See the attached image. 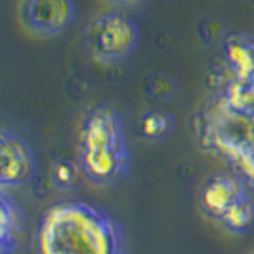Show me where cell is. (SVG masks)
Returning a JSON list of instances; mask_svg holds the SVG:
<instances>
[{
    "instance_id": "9",
    "label": "cell",
    "mask_w": 254,
    "mask_h": 254,
    "mask_svg": "<svg viewBox=\"0 0 254 254\" xmlns=\"http://www.w3.org/2000/svg\"><path fill=\"white\" fill-rule=\"evenodd\" d=\"M172 121L163 111H147L141 117V134L149 140H161L170 132Z\"/></svg>"
},
{
    "instance_id": "6",
    "label": "cell",
    "mask_w": 254,
    "mask_h": 254,
    "mask_svg": "<svg viewBox=\"0 0 254 254\" xmlns=\"http://www.w3.org/2000/svg\"><path fill=\"white\" fill-rule=\"evenodd\" d=\"M241 197L243 190L239 182L228 176H216L204 184L201 191V206L208 216L220 220L229 206Z\"/></svg>"
},
{
    "instance_id": "7",
    "label": "cell",
    "mask_w": 254,
    "mask_h": 254,
    "mask_svg": "<svg viewBox=\"0 0 254 254\" xmlns=\"http://www.w3.org/2000/svg\"><path fill=\"white\" fill-rule=\"evenodd\" d=\"M226 58L235 80H251L254 78V44L235 38L226 46Z\"/></svg>"
},
{
    "instance_id": "8",
    "label": "cell",
    "mask_w": 254,
    "mask_h": 254,
    "mask_svg": "<svg viewBox=\"0 0 254 254\" xmlns=\"http://www.w3.org/2000/svg\"><path fill=\"white\" fill-rule=\"evenodd\" d=\"M218 222H222L224 226L231 231H245L254 224V204L249 201L245 195L241 199H237L235 203L229 206L224 212V216Z\"/></svg>"
},
{
    "instance_id": "1",
    "label": "cell",
    "mask_w": 254,
    "mask_h": 254,
    "mask_svg": "<svg viewBox=\"0 0 254 254\" xmlns=\"http://www.w3.org/2000/svg\"><path fill=\"white\" fill-rule=\"evenodd\" d=\"M40 254H125L123 235L111 216L94 204H52L37 233Z\"/></svg>"
},
{
    "instance_id": "3",
    "label": "cell",
    "mask_w": 254,
    "mask_h": 254,
    "mask_svg": "<svg viewBox=\"0 0 254 254\" xmlns=\"http://www.w3.org/2000/svg\"><path fill=\"white\" fill-rule=\"evenodd\" d=\"M138 29L123 13H102L86 27V44L90 56L98 64H119L136 48Z\"/></svg>"
},
{
    "instance_id": "4",
    "label": "cell",
    "mask_w": 254,
    "mask_h": 254,
    "mask_svg": "<svg viewBox=\"0 0 254 254\" xmlns=\"http://www.w3.org/2000/svg\"><path fill=\"white\" fill-rule=\"evenodd\" d=\"M35 155L29 143L0 127V191L25 186L35 174Z\"/></svg>"
},
{
    "instance_id": "5",
    "label": "cell",
    "mask_w": 254,
    "mask_h": 254,
    "mask_svg": "<svg viewBox=\"0 0 254 254\" xmlns=\"http://www.w3.org/2000/svg\"><path fill=\"white\" fill-rule=\"evenodd\" d=\"M19 17L33 33L54 37L75 21V4L73 0H21Z\"/></svg>"
},
{
    "instance_id": "2",
    "label": "cell",
    "mask_w": 254,
    "mask_h": 254,
    "mask_svg": "<svg viewBox=\"0 0 254 254\" xmlns=\"http://www.w3.org/2000/svg\"><path fill=\"white\" fill-rule=\"evenodd\" d=\"M76 147V165L94 184H111L125 176L128 149L123 123L115 109L107 105L94 107L82 121Z\"/></svg>"
},
{
    "instance_id": "10",
    "label": "cell",
    "mask_w": 254,
    "mask_h": 254,
    "mask_svg": "<svg viewBox=\"0 0 254 254\" xmlns=\"http://www.w3.org/2000/svg\"><path fill=\"white\" fill-rule=\"evenodd\" d=\"M115 2H119V4H134V2H138V0H115Z\"/></svg>"
}]
</instances>
